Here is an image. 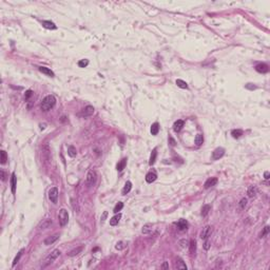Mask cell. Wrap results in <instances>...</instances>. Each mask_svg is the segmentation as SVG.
Returning <instances> with one entry per match:
<instances>
[{
	"label": "cell",
	"instance_id": "cell-1",
	"mask_svg": "<svg viewBox=\"0 0 270 270\" xmlns=\"http://www.w3.org/2000/svg\"><path fill=\"white\" fill-rule=\"evenodd\" d=\"M55 104H56V98L53 95H48L42 99V101L40 103V108L42 111L48 112L51 109H53Z\"/></svg>",
	"mask_w": 270,
	"mask_h": 270
},
{
	"label": "cell",
	"instance_id": "cell-2",
	"mask_svg": "<svg viewBox=\"0 0 270 270\" xmlns=\"http://www.w3.org/2000/svg\"><path fill=\"white\" fill-rule=\"evenodd\" d=\"M60 255V251L58 250V249H55L52 253H50L48 257H47V259L44 260V262H43V264H42V266H41V268H45V267H48L49 265H51L58 257Z\"/></svg>",
	"mask_w": 270,
	"mask_h": 270
},
{
	"label": "cell",
	"instance_id": "cell-3",
	"mask_svg": "<svg viewBox=\"0 0 270 270\" xmlns=\"http://www.w3.org/2000/svg\"><path fill=\"white\" fill-rule=\"evenodd\" d=\"M58 218H59V224L61 227H65L68 222H69V213L66 209H60L59 211V215H58Z\"/></svg>",
	"mask_w": 270,
	"mask_h": 270
},
{
	"label": "cell",
	"instance_id": "cell-4",
	"mask_svg": "<svg viewBox=\"0 0 270 270\" xmlns=\"http://www.w3.org/2000/svg\"><path fill=\"white\" fill-rule=\"evenodd\" d=\"M96 180H97V174H96L95 170H90L88 172V174H87V180H86L87 186L88 187H92L96 182Z\"/></svg>",
	"mask_w": 270,
	"mask_h": 270
},
{
	"label": "cell",
	"instance_id": "cell-5",
	"mask_svg": "<svg viewBox=\"0 0 270 270\" xmlns=\"http://www.w3.org/2000/svg\"><path fill=\"white\" fill-rule=\"evenodd\" d=\"M58 189L56 187H53L49 190V199L53 203V204H57L58 202Z\"/></svg>",
	"mask_w": 270,
	"mask_h": 270
},
{
	"label": "cell",
	"instance_id": "cell-6",
	"mask_svg": "<svg viewBox=\"0 0 270 270\" xmlns=\"http://www.w3.org/2000/svg\"><path fill=\"white\" fill-rule=\"evenodd\" d=\"M211 233H212V227L211 226H206L202 230V232H200V239L202 240H206V239H208L210 236Z\"/></svg>",
	"mask_w": 270,
	"mask_h": 270
},
{
	"label": "cell",
	"instance_id": "cell-7",
	"mask_svg": "<svg viewBox=\"0 0 270 270\" xmlns=\"http://www.w3.org/2000/svg\"><path fill=\"white\" fill-rule=\"evenodd\" d=\"M93 113H94V107H92V106H87V107H85V108L83 109L80 115H81L83 117H89L91 115H93Z\"/></svg>",
	"mask_w": 270,
	"mask_h": 270
},
{
	"label": "cell",
	"instance_id": "cell-8",
	"mask_svg": "<svg viewBox=\"0 0 270 270\" xmlns=\"http://www.w3.org/2000/svg\"><path fill=\"white\" fill-rule=\"evenodd\" d=\"M224 154H225V149H224V148H216V149L213 151V153H212V158H213L214 161L219 159Z\"/></svg>",
	"mask_w": 270,
	"mask_h": 270
},
{
	"label": "cell",
	"instance_id": "cell-9",
	"mask_svg": "<svg viewBox=\"0 0 270 270\" xmlns=\"http://www.w3.org/2000/svg\"><path fill=\"white\" fill-rule=\"evenodd\" d=\"M59 234L58 233H56V234H54V235H52V236H48L45 240H44V245H47V246H49V245H52V244H54L58 239H59Z\"/></svg>",
	"mask_w": 270,
	"mask_h": 270
},
{
	"label": "cell",
	"instance_id": "cell-10",
	"mask_svg": "<svg viewBox=\"0 0 270 270\" xmlns=\"http://www.w3.org/2000/svg\"><path fill=\"white\" fill-rule=\"evenodd\" d=\"M42 158L44 159V161H49L50 159V156H51V152H50V148H49V146L48 145H44L43 147H42Z\"/></svg>",
	"mask_w": 270,
	"mask_h": 270
},
{
	"label": "cell",
	"instance_id": "cell-11",
	"mask_svg": "<svg viewBox=\"0 0 270 270\" xmlns=\"http://www.w3.org/2000/svg\"><path fill=\"white\" fill-rule=\"evenodd\" d=\"M156 179H157V174L155 173V171H150V172L147 173V175H146V181L149 182V184H151V182H153L154 180H156Z\"/></svg>",
	"mask_w": 270,
	"mask_h": 270
},
{
	"label": "cell",
	"instance_id": "cell-12",
	"mask_svg": "<svg viewBox=\"0 0 270 270\" xmlns=\"http://www.w3.org/2000/svg\"><path fill=\"white\" fill-rule=\"evenodd\" d=\"M217 184V179L216 177H211V179H208L205 182V188L206 189H209L213 186H215Z\"/></svg>",
	"mask_w": 270,
	"mask_h": 270
},
{
	"label": "cell",
	"instance_id": "cell-13",
	"mask_svg": "<svg viewBox=\"0 0 270 270\" xmlns=\"http://www.w3.org/2000/svg\"><path fill=\"white\" fill-rule=\"evenodd\" d=\"M152 230H153V225L152 224H146V225H144V227L141 229V233L147 235V234H150L152 232Z\"/></svg>",
	"mask_w": 270,
	"mask_h": 270
},
{
	"label": "cell",
	"instance_id": "cell-14",
	"mask_svg": "<svg viewBox=\"0 0 270 270\" xmlns=\"http://www.w3.org/2000/svg\"><path fill=\"white\" fill-rule=\"evenodd\" d=\"M255 70L259 72V73H267L268 72V66L265 65V63H260L255 67Z\"/></svg>",
	"mask_w": 270,
	"mask_h": 270
},
{
	"label": "cell",
	"instance_id": "cell-15",
	"mask_svg": "<svg viewBox=\"0 0 270 270\" xmlns=\"http://www.w3.org/2000/svg\"><path fill=\"white\" fill-rule=\"evenodd\" d=\"M184 120H181V119H179V120H176L175 122H174V125H173V130L175 131V132H180V130L182 129V127H184Z\"/></svg>",
	"mask_w": 270,
	"mask_h": 270
},
{
	"label": "cell",
	"instance_id": "cell-16",
	"mask_svg": "<svg viewBox=\"0 0 270 270\" xmlns=\"http://www.w3.org/2000/svg\"><path fill=\"white\" fill-rule=\"evenodd\" d=\"M42 26L45 28V29H49V30H56L57 29V25L52 21H42Z\"/></svg>",
	"mask_w": 270,
	"mask_h": 270
},
{
	"label": "cell",
	"instance_id": "cell-17",
	"mask_svg": "<svg viewBox=\"0 0 270 270\" xmlns=\"http://www.w3.org/2000/svg\"><path fill=\"white\" fill-rule=\"evenodd\" d=\"M176 225H177V228L180 229V231H184V230H186L188 228V222L186 219H180Z\"/></svg>",
	"mask_w": 270,
	"mask_h": 270
},
{
	"label": "cell",
	"instance_id": "cell-18",
	"mask_svg": "<svg viewBox=\"0 0 270 270\" xmlns=\"http://www.w3.org/2000/svg\"><path fill=\"white\" fill-rule=\"evenodd\" d=\"M39 71L43 74H45L47 76H50V77H54V72L51 71L49 68H45V67H39Z\"/></svg>",
	"mask_w": 270,
	"mask_h": 270
},
{
	"label": "cell",
	"instance_id": "cell-19",
	"mask_svg": "<svg viewBox=\"0 0 270 270\" xmlns=\"http://www.w3.org/2000/svg\"><path fill=\"white\" fill-rule=\"evenodd\" d=\"M120 218H121V214H120V213H118V214L114 215V216L110 219V225H111V226H116V225L119 223Z\"/></svg>",
	"mask_w": 270,
	"mask_h": 270
},
{
	"label": "cell",
	"instance_id": "cell-20",
	"mask_svg": "<svg viewBox=\"0 0 270 270\" xmlns=\"http://www.w3.org/2000/svg\"><path fill=\"white\" fill-rule=\"evenodd\" d=\"M257 193H258V189H257V187H255V186H250V187L248 188V190H247V194H248V196H249V197H253V196H255V195H257Z\"/></svg>",
	"mask_w": 270,
	"mask_h": 270
},
{
	"label": "cell",
	"instance_id": "cell-21",
	"mask_svg": "<svg viewBox=\"0 0 270 270\" xmlns=\"http://www.w3.org/2000/svg\"><path fill=\"white\" fill-rule=\"evenodd\" d=\"M126 165H127V158H122V159L117 164V166H116L117 171H118V172H121V171L125 169Z\"/></svg>",
	"mask_w": 270,
	"mask_h": 270
},
{
	"label": "cell",
	"instance_id": "cell-22",
	"mask_svg": "<svg viewBox=\"0 0 270 270\" xmlns=\"http://www.w3.org/2000/svg\"><path fill=\"white\" fill-rule=\"evenodd\" d=\"M156 156H157V151H156V149H154V150L152 151L151 155H150V159H149V165H150V166L154 165V163H155V161H156Z\"/></svg>",
	"mask_w": 270,
	"mask_h": 270
},
{
	"label": "cell",
	"instance_id": "cell-23",
	"mask_svg": "<svg viewBox=\"0 0 270 270\" xmlns=\"http://www.w3.org/2000/svg\"><path fill=\"white\" fill-rule=\"evenodd\" d=\"M189 247H190V253H191V254H195V252H196V242H195L194 240H191V241H190Z\"/></svg>",
	"mask_w": 270,
	"mask_h": 270
},
{
	"label": "cell",
	"instance_id": "cell-24",
	"mask_svg": "<svg viewBox=\"0 0 270 270\" xmlns=\"http://www.w3.org/2000/svg\"><path fill=\"white\" fill-rule=\"evenodd\" d=\"M11 185H12V192H13V194H15V192H16V185H17V182H16V175H15V173H13V174H12V179H11Z\"/></svg>",
	"mask_w": 270,
	"mask_h": 270
},
{
	"label": "cell",
	"instance_id": "cell-25",
	"mask_svg": "<svg viewBox=\"0 0 270 270\" xmlns=\"http://www.w3.org/2000/svg\"><path fill=\"white\" fill-rule=\"evenodd\" d=\"M158 131H159V125L157 122H154L151 126V133H152V135H157Z\"/></svg>",
	"mask_w": 270,
	"mask_h": 270
},
{
	"label": "cell",
	"instance_id": "cell-26",
	"mask_svg": "<svg viewBox=\"0 0 270 270\" xmlns=\"http://www.w3.org/2000/svg\"><path fill=\"white\" fill-rule=\"evenodd\" d=\"M68 154H69V156H71V157H75L76 154H77L76 148H75L74 146H70V147L68 148Z\"/></svg>",
	"mask_w": 270,
	"mask_h": 270
},
{
	"label": "cell",
	"instance_id": "cell-27",
	"mask_svg": "<svg viewBox=\"0 0 270 270\" xmlns=\"http://www.w3.org/2000/svg\"><path fill=\"white\" fill-rule=\"evenodd\" d=\"M131 189H132V182H131V181H127L126 185H125V187H123V189H122V194L129 193V192L131 191Z\"/></svg>",
	"mask_w": 270,
	"mask_h": 270
},
{
	"label": "cell",
	"instance_id": "cell-28",
	"mask_svg": "<svg viewBox=\"0 0 270 270\" xmlns=\"http://www.w3.org/2000/svg\"><path fill=\"white\" fill-rule=\"evenodd\" d=\"M203 143H204V136H203L202 134H197L196 137H195V145H196L197 147H199Z\"/></svg>",
	"mask_w": 270,
	"mask_h": 270
},
{
	"label": "cell",
	"instance_id": "cell-29",
	"mask_svg": "<svg viewBox=\"0 0 270 270\" xmlns=\"http://www.w3.org/2000/svg\"><path fill=\"white\" fill-rule=\"evenodd\" d=\"M210 210H211V206H210V205H205V206H203V208H202V215H203V216H206V215L209 213Z\"/></svg>",
	"mask_w": 270,
	"mask_h": 270
},
{
	"label": "cell",
	"instance_id": "cell-30",
	"mask_svg": "<svg viewBox=\"0 0 270 270\" xmlns=\"http://www.w3.org/2000/svg\"><path fill=\"white\" fill-rule=\"evenodd\" d=\"M270 231V228L269 226H266V227H264V229H263V231L260 233V235H259V237L260 239H263V237H265L266 235H268V233H269Z\"/></svg>",
	"mask_w": 270,
	"mask_h": 270
},
{
	"label": "cell",
	"instance_id": "cell-31",
	"mask_svg": "<svg viewBox=\"0 0 270 270\" xmlns=\"http://www.w3.org/2000/svg\"><path fill=\"white\" fill-rule=\"evenodd\" d=\"M51 225H52V221H51V219H45V221L40 225V229H41V230L47 229V228H49Z\"/></svg>",
	"mask_w": 270,
	"mask_h": 270
},
{
	"label": "cell",
	"instance_id": "cell-32",
	"mask_svg": "<svg viewBox=\"0 0 270 270\" xmlns=\"http://www.w3.org/2000/svg\"><path fill=\"white\" fill-rule=\"evenodd\" d=\"M231 134H232V136L234 137V138H240L242 135H243V131L242 130H232V132H231Z\"/></svg>",
	"mask_w": 270,
	"mask_h": 270
},
{
	"label": "cell",
	"instance_id": "cell-33",
	"mask_svg": "<svg viewBox=\"0 0 270 270\" xmlns=\"http://www.w3.org/2000/svg\"><path fill=\"white\" fill-rule=\"evenodd\" d=\"M83 251V247L80 246V247H78V248H76V249H73L72 251H70L69 252V255L70 257H74V255H77L79 252H81Z\"/></svg>",
	"mask_w": 270,
	"mask_h": 270
},
{
	"label": "cell",
	"instance_id": "cell-34",
	"mask_svg": "<svg viewBox=\"0 0 270 270\" xmlns=\"http://www.w3.org/2000/svg\"><path fill=\"white\" fill-rule=\"evenodd\" d=\"M23 251H24V250H23V249H21V250H20V251L18 252V254H17L16 257H15V259H14V261H13V266H15V265H16V264H17V263L19 262L20 258L22 257V253H23Z\"/></svg>",
	"mask_w": 270,
	"mask_h": 270
},
{
	"label": "cell",
	"instance_id": "cell-35",
	"mask_svg": "<svg viewBox=\"0 0 270 270\" xmlns=\"http://www.w3.org/2000/svg\"><path fill=\"white\" fill-rule=\"evenodd\" d=\"M176 85H177V87H180L181 89H188L187 83L184 81V80H181V79H177V80H176Z\"/></svg>",
	"mask_w": 270,
	"mask_h": 270
},
{
	"label": "cell",
	"instance_id": "cell-36",
	"mask_svg": "<svg viewBox=\"0 0 270 270\" xmlns=\"http://www.w3.org/2000/svg\"><path fill=\"white\" fill-rule=\"evenodd\" d=\"M122 208H123V203H121V202H118V204H116V206L114 207V210H113V212H114V213H118V211H120Z\"/></svg>",
	"mask_w": 270,
	"mask_h": 270
},
{
	"label": "cell",
	"instance_id": "cell-37",
	"mask_svg": "<svg viewBox=\"0 0 270 270\" xmlns=\"http://www.w3.org/2000/svg\"><path fill=\"white\" fill-rule=\"evenodd\" d=\"M0 154H1V159H0V161H1V164H2V165H4V164L6 163V161H7V155H6V152L2 150V151L0 152Z\"/></svg>",
	"mask_w": 270,
	"mask_h": 270
},
{
	"label": "cell",
	"instance_id": "cell-38",
	"mask_svg": "<svg viewBox=\"0 0 270 270\" xmlns=\"http://www.w3.org/2000/svg\"><path fill=\"white\" fill-rule=\"evenodd\" d=\"M88 65H89V60L88 59H81V60L78 61V66L80 68H86Z\"/></svg>",
	"mask_w": 270,
	"mask_h": 270
},
{
	"label": "cell",
	"instance_id": "cell-39",
	"mask_svg": "<svg viewBox=\"0 0 270 270\" xmlns=\"http://www.w3.org/2000/svg\"><path fill=\"white\" fill-rule=\"evenodd\" d=\"M240 208L242 209V210H244L245 209V207L247 206V198H245V197H243L241 200H240Z\"/></svg>",
	"mask_w": 270,
	"mask_h": 270
},
{
	"label": "cell",
	"instance_id": "cell-40",
	"mask_svg": "<svg viewBox=\"0 0 270 270\" xmlns=\"http://www.w3.org/2000/svg\"><path fill=\"white\" fill-rule=\"evenodd\" d=\"M115 248H116L117 250H121V249H123V248H125V243H123V242H118V243L116 244Z\"/></svg>",
	"mask_w": 270,
	"mask_h": 270
},
{
	"label": "cell",
	"instance_id": "cell-41",
	"mask_svg": "<svg viewBox=\"0 0 270 270\" xmlns=\"http://www.w3.org/2000/svg\"><path fill=\"white\" fill-rule=\"evenodd\" d=\"M210 241L208 240V239H206V241H205V243H204V249L205 250H209L210 249Z\"/></svg>",
	"mask_w": 270,
	"mask_h": 270
},
{
	"label": "cell",
	"instance_id": "cell-42",
	"mask_svg": "<svg viewBox=\"0 0 270 270\" xmlns=\"http://www.w3.org/2000/svg\"><path fill=\"white\" fill-rule=\"evenodd\" d=\"M177 268H179V269H187V266L184 264L182 260H179V265H177Z\"/></svg>",
	"mask_w": 270,
	"mask_h": 270
},
{
	"label": "cell",
	"instance_id": "cell-43",
	"mask_svg": "<svg viewBox=\"0 0 270 270\" xmlns=\"http://www.w3.org/2000/svg\"><path fill=\"white\" fill-rule=\"evenodd\" d=\"M107 216H108V211H104V212L102 213L101 217H100V222H101V223H103V222L107 219Z\"/></svg>",
	"mask_w": 270,
	"mask_h": 270
},
{
	"label": "cell",
	"instance_id": "cell-44",
	"mask_svg": "<svg viewBox=\"0 0 270 270\" xmlns=\"http://www.w3.org/2000/svg\"><path fill=\"white\" fill-rule=\"evenodd\" d=\"M32 95H33V92H32L31 90H29V91H26V92H25V95H24V97H25V99H29V98H30Z\"/></svg>",
	"mask_w": 270,
	"mask_h": 270
},
{
	"label": "cell",
	"instance_id": "cell-45",
	"mask_svg": "<svg viewBox=\"0 0 270 270\" xmlns=\"http://www.w3.org/2000/svg\"><path fill=\"white\" fill-rule=\"evenodd\" d=\"M169 144H170L172 147H174V146H175V144H176V143H175V140H174L171 136H169Z\"/></svg>",
	"mask_w": 270,
	"mask_h": 270
},
{
	"label": "cell",
	"instance_id": "cell-46",
	"mask_svg": "<svg viewBox=\"0 0 270 270\" xmlns=\"http://www.w3.org/2000/svg\"><path fill=\"white\" fill-rule=\"evenodd\" d=\"M180 244H181V247H186V246H189L187 241H180Z\"/></svg>",
	"mask_w": 270,
	"mask_h": 270
},
{
	"label": "cell",
	"instance_id": "cell-47",
	"mask_svg": "<svg viewBox=\"0 0 270 270\" xmlns=\"http://www.w3.org/2000/svg\"><path fill=\"white\" fill-rule=\"evenodd\" d=\"M168 268H169V265H168L167 262H165V263L163 264V266H162V269H168Z\"/></svg>",
	"mask_w": 270,
	"mask_h": 270
},
{
	"label": "cell",
	"instance_id": "cell-48",
	"mask_svg": "<svg viewBox=\"0 0 270 270\" xmlns=\"http://www.w3.org/2000/svg\"><path fill=\"white\" fill-rule=\"evenodd\" d=\"M269 176H270L269 172H268V171H266V172L264 173V177H265V180H269Z\"/></svg>",
	"mask_w": 270,
	"mask_h": 270
},
{
	"label": "cell",
	"instance_id": "cell-49",
	"mask_svg": "<svg viewBox=\"0 0 270 270\" xmlns=\"http://www.w3.org/2000/svg\"><path fill=\"white\" fill-rule=\"evenodd\" d=\"M1 176H2V177H1L2 180H4V172H3V171H1Z\"/></svg>",
	"mask_w": 270,
	"mask_h": 270
},
{
	"label": "cell",
	"instance_id": "cell-50",
	"mask_svg": "<svg viewBox=\"0 0 270 270\" xmlns=\"http://www.w3.org/2000/svg\"><path fill=\"white\" fill-rule=\"evenodd\" d=\"M45 128V125H40V130H43Z\"/></svg>",
	"mask_w": 270,
	"mask_h": 270
}]
</instances>
